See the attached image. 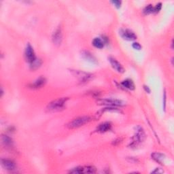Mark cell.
<instances>
[{
  "mask_svg": "<svg viewBox=\"0 0 174 174\" xmlns=\"http://www.w3.org/2000/svg\"><path fill=\"white\" fill-rule=\"evenodd\" d=\"M145 138V135L144 132V131L142 130L141 127H138V129L137 130L136 134L135 136L133 137V144H135L139 143V142H142L144 140V139Z\"/></svg>",
  "mask_w": 174,
  "mask_h": 174,
  "instance_id": "8",
  "label": "cell"
},
{
  "mask_svg": "<svg viewBox=\"0 0 174 174\" xmlns=\"http://www.w3.org/2000/svg\"><path fill=\"white\" fill-rule=\"evenodd\" d=\"M163 104H164V109H165V106H166V93H164V102H163Z\"/></svg>",
  "mask_w": 174,
  "mask_h": 174,
  "instance_id": "24",
  "label": "cell"
},
{
  "mask_svg": "<svg viewBox=\"0 0 174 174\" xmlns=\"http://www.w3.org/2000/svg\"><path fill=\"white\" fill-rule=\"evenodd\" d=\"M111 2H112L117 8H119L120 7H121V4H122V2L121 1H117V0H114V1H112Z\"/></svg>",
  "mask_w": 174,
  "mask_h": 174,
  "instance_id": "23",
  "label": "cell"
},
{
  "mask_svg": "<svg viewBox=\"0 0 174 174\" xmlns=\"http://www.w3.org/2000/svg\"><path fill=\"white\" fill-rule=\"evenodd\" d=\"M45 83L46 79L44 78H42V77H40L39 78L37 79L33 84H31V87L33 88H39L44 86Z\"/></svg>",
  "mask_w": 174,
  "mask_h": 174,
  "instance_id": "13",
  "label": "cell"
},
{
  "mask_svg": "<svg viewBox=\"0 0 174 174\" xmlns=\"http://www.w3.org/2000/svg\"><path fill=\"white\" fill-rule=\"evenodd\" d=\"M71 173H96V168L93 166H86V167H78L73 168L71 170Z\"/></svg>",
  "mask_w": 174,
  "mask_h": 174,
  "instance_id": "5",
  "label": "cell"
},
{
  "mask_svg": "<svg viewBox=\"0 0 174 174\" xmlns=\"http://www.w3.org/2000/svg\"><path fill=\"white\" fill-rule=\"evenodd\" d=\"M108 60H109L112 67L116 71V72H118V73H123L125 72L124 67H122V65L116 59L113 57H109L108 58Z\"/></svg>",
  "mask_w": 174,
  "mask_h": 174,
  "instance_id": "10",
  "label": "cell"
},
{
  "mask_svg": "<svg viewBox=\"0 0 174 174\" xmlns=\"http://www.w3.org/2000/svg\"><path fill=\"white\" fill-rule=\"evenodd\" d=\"M98 104L99 105H107L110 107H122L124 106V102L119 100V99H104L98 101Z\"/></svg>",
  "mask_w": 174,
  "mask_h": 174,
  "instance_id": "3",
  "label": "cell"
},
{
  "mask_svg": "<svg viewBox=\"0 0 174 174\" xmlns=\"http://www.w3.org/2000/svg\"><path fill=\"white\" fill-rule=\"evenodd\" d=\"M132 47L135 50H140L142 48L140 44L138 43V42H134V43L132 44Z\"/></svg>",
  "mask_w": 174,
  "mask_h": 174,
  "instance_id": "22",
  "label": "cell"
},
{
  "mask_svg": "<svg viewBox=\"0 0 174 174\" xmlns=\"http://www.w3.org/2000/svg\"><path fill=\"white\" fill-rule=\"evenodd\" d=\"M52 38H53V43L55 45L59 46L61 44L63 35H62V31H61V28L59 27L55 30V32H54L53 34Z\"/></svg>",
  "mask_w": 174,
  "mask_h": 174,
  "instance_id": "9",
  "label": "cell"
},
{
  "mask_svg": "<svg viewBox=\"0 0 174 174\" xmlns=\"http://www.w3.org/2000/svg\"><path fill=\"white\" fill-rule=\"evenodd\" d=\"M67 100V97L59 98L53 100L48 104L46 107V110L49 112H54L63 110Z\"/></svg>",
  "mask_w": 174,
  "mask_h": 174,
  "instance_id": "1",
  "label": "cell"
},
{
  "mask_svg": "<svg viewBox=\"0 0 174 174\" xmlns=\"http://www.w3.org/2000/svg\"><path fill=\"white\" fill-rule=\"evenodd\" d=\"M93 45L97 48L101 49V48L104 47V40H102L101 38H96L93 39Z\"/></svg>",
  "mask_w": 174,
  "mask_h": 174,
  "instance_id": "16",
  "label": "cell"
},
{
  "mask_svg": "<svg viewBox=\"0 0 174 174\" xmlns=\"http://www.w3.org/2000/svg\"><path fill=\"white\" fill-rule=\"evenodd\" d=\"M2 142L5 145H8V146H10V145H12V140L10 137H8L7 135H3L2 137Z\"/></svg>",
  "mask_w": 174,
  "mask_h": 174,
  "instance_id": "18",
  "label": "cell"
},
{
  "mask_svg": "<svg viewBox=\"0 0 174 174\" xmlns=\"http://www.w3.org/2000/svg\"><path fill=\"white\" fill-rule=\"evenodd\" d=\"M112 128V124L109 122H102L101 124H100L97 127L96 129L97 132L99 133H105L107 132V131H110Z\"/></svg>",
  "mask_w": 174,
  "mask_h": 174,
  "instance_id": "12",
  "label": "cell"
},
{
  "mask_svg": "<svg viewBox=\"0 0 174 174\" xmlns=\"http://www.w3.org/2000/svg\"><path fill=\"white\" fill-rule=\"evenodd\" d=\"M120 36H121L122 38H123L125 40L127 41H133L135 40L137 38V36L135 33L130 29H121L119 31Z\"/></svg>",
  "mask_w": 174,
  "mask_h": 174,
  "instance_id": "7",
  "label": "cell"
},
{
  "mask_svg": "<svg viewBox=\"0 0 174 174\" xmlns=\"http://www.w3.org/2000/svg\"><path fill=\"white\" fill-rule=\"evenodd\" d=\"M90 121L91 118L90 116H84L78 117V118L73 119V121H70L69 123L67 124V127L71 129H76V128L83 126V125L88 123V122H90Z\"/></svg>",
  "mask_w": 174,
  "mask_h": 174,
  "instance_id": "2",
  "label": "cell"
},
{
  "mask_svg": "<svg viewBox=\"0 0 174 174\" xmlns=\"http://www.w3.org/2000/svg\"><path fill=\"white\" fill-rule=\"evenodd\" d=\"M121 84L122 85V87L127 88V89L133 90L135 89V84H134V82H133L132 80L131 79H126L122 82Z\"/></svg>",
  "mask_w": 174,
  "mask_h": 174,
  "instance_id": "14",
  "label": "cell"
},
{
  "mask_svg": "<svg viewBox=\"0 0 174 174\" xmlns=\"http://www.w3.org/2000/svg\"><path fill=\"white\" fill-rule=\"evenodd\" d=\"M82 55L87 61L93 63H97V60L95 56L89 52H88V51H83L82 53Z\"/></svg>",
  "mask_w": 174,
  "mask_h": 174,
  "instance_id": "15",
  "label": "cell"
},
{
  "mask_svg": "<svg viewBox=\"0 0 174 174\" xmlns=\"http://www.w3.org/2000/svg\"><path fill=\"white\" fill-rule=\"evenodd\" d=\"M144 89H145V90L146 91L147 93H150V89L149 88V87H147V86H144Z\"/></svg>",
  "mask_w": 174,
  "mask_h": 174,
  "instance_id": "25",
  "label": "cell"
},
{
  "mask_svg": "<svg viewBox=\"0 0 174 174\" xmlns=\"http://www.w3.org/2000/svg\"><path fill=\"white\" fill-rule=\"evenodd\" d=\"M143 12L145 15H149L150 13L154 12V7L152 6V5L149 4L146 5V6L144 8Z\"/></svg>",
  "mask_w": 174,
  "mask_h": 174,
  "instance_id": "20",
  "label": "cell"
},
{
  "mask_svg": "<svg viewBox=\"0 0 174 174\" xmlns=\"http://www.w3.org/2000/svg\"><path fill=\"white\" fill-rule=\"evenodd\" d=\"M25 59H26L27 61L29 63H32L33 61H36V53L34 52L33 48L31 46V45L30 44H27L26 48H25Z\"/></svg>",
  "mask_w": 174,
  "mask_h": 174,
  "instance_id": "4",
  "label": "cell"
},
{
  "mask_svg": "<svg viewBox=\"0 0 174 174\" xmlns=\"http://www.w3.org/2000/svg\"><path fill=\"white\" fill-rule=\"evenodd\" d=\"M162 8V4L161 3H159V4H156L155 7H154V12L157 13L159 12L160 10H161Z\"/></svg>",
  "mask_w": 174,
  "mask_h": 174,
  "instance_id": "21",
  "label": "cell"
},
{
  "mask_svg": "<svg viewBox=\"0 0 174 174\" xmlns=\"http://www.w3.org/2000/svg\"><path fill=\"white\" fill-rule=\"evenodd\" d=\"M2 165L5 169H7L8 171H12L14 169H15L16 168L15 162L10 159H2Z\"/></svg>",
  "mask_w": 174,
  "mask_h": 174,
  "instance_id": "11",
  "label": "cell"
},
{
  "mask_svg": "<svg viewBox=\"0 0 174 174\" xmlns=\"http://www.w3.org/2000/svg\"><path fill=\"white\" fill-rule=\"evenodd\" d=\"M152 158L155 160L156 161H157L159 163H161L162 161H163V159H165V156L161 153H153L152 154Z\"/></svg>",
  "mask_w": 174,
  "mask_h": 174,
  "instance_id": "17",
  "label": "cell"
},
{
  "mask_svg": "<svg viewBox=\"0 0 174 174\" xmlns=\"http://www.w3.org/2000/svg\"><path fill=\"white\" fill-rule=\"evenodd\" d=\"M72 73L74 76L80 79L81 82H87L93 78V75L89 73H86L79 70H72Z\"/></svg>",
  "mask_w": 174,
  "mask_h": 174,
  "instance_id": "6",
  "label": "cell"
},
{
  "mask_svg": "<svg viewBox=\"0 0 174 174\" xmlns=\"http://www.w3.org/2000/svg\"><path fill=\"white\" fill-rule=\"evenodd\" d=\"M42 64V61L40 59H36L35 61H33L32 63H31V68L32 70H36L40 67V65Z\"/></svg>",
  "mask_w": 174,
  "mask_h": 174,
  "instance_id": "19",
  "label": "cell"
}]
</instances>
